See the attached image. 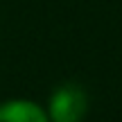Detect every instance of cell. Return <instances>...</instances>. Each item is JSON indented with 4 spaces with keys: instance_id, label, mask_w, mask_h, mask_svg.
<instances>
[{
    "instance_id": "cell-1",
    "label": "cell",
    "mask_w": 122,
    "mask_h": 122,
    "mask_svg": "<svg viewBox=\"0 0 122 122\" xmlns=\"http://www.w3.org/2000/svg\"><path fill=\"white\" fill-rule=\"evenodd\" d=\"M88 111V97L81 86L63 84L50 97V120L52 122H81Z\"/></svg>"
},
{
    "instance_id": "cell-2",
    "label": "cell",
    "mask_w": 122,
    "mask_h": 122,
    "mask_svg": "<svg viewBox=\"0 0 122 122\" xmlns=\"http://www.w3.org/2000/svg\"><path fill=\"white\" fill-rule=\"evenodd\" d=\"M0 122H50L39 104L25 100H14L0 104Z\"/></svg>"
}]
</instances>
